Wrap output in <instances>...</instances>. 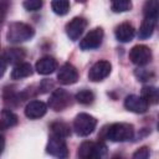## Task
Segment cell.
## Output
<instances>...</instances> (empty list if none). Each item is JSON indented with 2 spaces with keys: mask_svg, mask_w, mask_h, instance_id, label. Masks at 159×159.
Returning a JSON list of instances; mask_svg holds the SVG:
<instances>
[{
  "mask_svg": "<svg viewBox=\"0 0 159 159\" xmlns=\"http://www.w3.org/2000/svg\"><path fill=\"white\" fill-rule=\"evenodd\" d=\"M52 87H53V83H52L51 81H48V80H43V81L41 82L40 87H39V93L48 92V91H50V88H52Z\"/></svg>",
  "mask_w": 159,
  "mask_h": 159,
  "instance_id": "obj_29",
  "label": "cell"
},
{
  "mask_svg": "<svg viewBox=\"0 0 159 159\" xmlns=\"http://www.w3.org/2000/svg\"><path fill=\"white\" fill-rule=\"evenodd\" d=\"M10 0H0V26L2 25L6 15H7V11L10 9Z\"/></svg>",
  "mask_w": 159,
  "mask_h": 159,
  "instance_id": "obj_27",
  "label": "cell"
},
{
  "mask_svg": "<svg viewBox=\"0 0 159 159\" xmlns=\"http://www.w3.org/2000/svg\"><path fill=\"white\" fill-rule=\"evenodd\" d=\"M111 7L114 12H125L132 9L130 0H111Z\"/></svg>",
  "mask_w": 159,
  "mask_h": 159,
  "instance_id": "obj_24",
  "label": "cell"
},
{
  "mask_svg": "<svg viewBox=\"0 0 159 159\" xmlns=\"http://www.w3.org/2000/svg\"><path fill=\"white\" fill-rule=\"evenodd\" d=\"M72 104V96L62 88L55 89L48 99V107L55 112H61Z\"/></svg>",
  "mask_w": 159,
  "mask_h": 159,
  "instance_id": "obj_5",
  "label": "cell"
},
{
  "mask_svg": "<svg viewBox=\"0 0 159 159\" xmlns=\"http://www.w3.org/2000/svg\"><path fill=\"white\" fill-rule=\"evenodd\" d=\"M32 75V66L29 62H20L15 65V67L11 71V78L12 80H22Z\"/></svg>",
  "mask_w": 159,
  "mask_h": 159,
  "instance_id": "obj_17",
  "label": "cell"
},
{
  "mask_svg": "<svg viewBox=\"0 0 159 159\" xmlns=\"http://www.w3.org/2000/svg\"><path fill=\"white\" fill-rule=\"evenodd\" d=\"M97 125V119L88 113H80L73 120V129L77 135L87 137L89 135Z\"/></svg>",
  "mask_w": 159,
  "mask_h": 159,
  "instance_id": "obj_3",
  "label": "cell"
},
{
  "mask_svg": "<svg viewBox=\"0 0 159 159\" xmlns=\"http://www.w3.org/2000/svg\"><path fill=\"white\" fill-rule=\"evenodd\" d=\"M22 6L27 11H37L42 7V0H25Z\"/></svg>",
  "mask_w": 159,
  "mask_h": 159,
  "instance_id": "obj_26",
  "label": "cell"
},
{
  "mask_svg": "<svg viewBox=\"0 0 159 159\" xmlns=\"http://www.w3.org/2000/svg\"><path fill=\"white\" fill-rule=\"evenodd\" d=\"M50 129H51V133L53 135H57L61 138H67L71 134L70 125L67 123H63V122H53L50 125Z\"/></svg>",
  "mask_w": 159,
  "mask_h": 159,
  "instance_id": "obj_21",
  "label": "cell"
},
{
  "mask_svg": "<svg viewBox=\"0 0 159 159\" xmlns=\"http://www.w3.org/2000/svg\"><path fill=\"white\" fill-rule=\"evenodd\" d=\"M135 75H137V77H138L140 81H147V80L149 78V73H148V72H145L144 70L135 71Z\"/></svg>",
  "mask_w": 159,
  "mask_h": 159,
  "instance_id": "obj_30",
  "label": "cell"
},
{
  "mask_svg": "<svg viewBox=\"0 0 159 159\" xmlns=\"http://www.w3.org/2000/svg\"><path fill=\"white\" fill-rule=\"evenodd\" d=\"M149 155H150L149 148H148V147H142V148H139V149L133 154V158H134V159H147V158H149Z\"/></svg>",
  "mask_w": 159,
  "mask_h": 159,
  "instance_id": "obj_28",
  "label": "cell"
},
{
  "mask_svg": "<svg viewBox=\"0 0 159 159\" xmlns=\"http://www.w3.org/2000/svg\"><path fill=\"white\" fill-rule=\"evenodd\" d=\"M134 137V128L128 123H114L106 129V138L111 142H127Z\"/></svg>",
  "mask_w": 159,
  "mask_h": 159,
  "instance_id": "obj_2",
  "label": "cell"
},
{
  "mask_svg": "<svg viewBox=\"0 0 159 159\" xmlns=\"http://www.w3.org/2000/svg\"><path fill=\"white\" fill-rule=\"evenodd\" d=\"M47 106L41 101H30L25 107V116L29 119H37L46 114Z\"/></svg>",
  "mask_w": 159,
  "mask_h": 159,
  "instance_id": "obj_13",
  "label": "cell"
},
{
  "mask_svg": "<svg viewBox=\"0 0 159 159\" xmlns=\"http://www.w3.org/2000/svg\"><path fill=\"white\" fill-rule=\"evenodd\" d=\"M103 29L102 27H94L92 29L80 42V47L84 51L88 50H94L101 46L102 40H103Z\"/></svg>",
  "mask_w": 159,
  "mask_h": 159,
  "instance_id": "obj_8",
  "label": "cell"
},
{
  "mask_svg": "<svg viewBox=\"0 0 159 159\" xmlns=\"http://www.w3.org/2000/svg\"><path fill=\"white\" fill-rule=\"evenodd\" d=\"M2 57L6 61V63L17 65L25 58V52L21 48H7Z\"/></svg>",
  "mask_w": 159,
  "mask_h": 159,
  "instance_id": "obj_19",
  "label": "cell"
},
{
  "mask_svg": "<svg viewBox=\"0 0 159 159\" xmlns=\"http://www.w3.org/2000/svg\"><path fill=\"white\" fill-rule=\"evenodd\" d=\"M87 20L84 17H73L70 22H67L66 25V34L70 37V40L76 41L80 39V36L83 34L84 29L87 27Z\"/></svg>",
  "mask_w": 159,
  "mask_h": 159,
  "instance_id": "obj_10",
  "label": "cell"
},
{
  "mask_svg": "<svg viewBox=\"0 0 159 159\" xmlns=\"http://www.w3.org/2000/svg\"><path fill=\"white\" fill-rule=\"evenodd\" d=\"M4 148H5V139H4V137L0 135V154L2 153Z\"/></svg>",
  "mask_w": 159,
  "mask_h": 159,
  "instance_id": "obj_32",
  "label": "cell"
},
{
  "mask_svg": "<svg viewBox=\"0 0 159 159\" xmlns=\"http://www.w3.org/2000/svg\"><path fill=\"white\" fill-rule=\"evenodd\" d=\"M112 71V65L106 61V60H101L98 62H96L88 71V78L92 82H99L102 80H104Z\"/></svg>",
  "mask_w": 159,
  "mask_h": 159,
  "instance_id": "obj_9",
  "label": "cell"
},
{
  "mask_svg": "<svg viewBox=\"0 0 159 159\" xmlns=\"http://www.w3.org/2000/svg\"><path fill=\"white\" fill-rule=\"evenodd\" d=\"M76 1H77V2H80V4H84L87 0H76Z\"/></svg>",
  "mask_w": 159,
  "mask_h": 159,
  "instance_id": "obj_33",
  "label": "cell"
},
{
  "mask_svg": "<svg viewBox=\"0 0 159 159\" xmlns=\"http://www.w3.org/2000/svg\"><path fill=\"white\" fill-rule=\"evenodd\" d=\"M76 101L78 103H81V104L87 106V104H91L94 101V94L89 89H81L76 94Z\"/></svg>",
  "mask_w": 159,
  "mask_h": 159,
  "instance_id": "obj_25",
  "label": "cell"
},
{
  "mask_svg": "<svg viewBox=\"0 0 159 159\" xmlns=\"http://www.w3.org/2000/svg\"><path fill=\"white\" fill-rule=\"evenodd\" d=\"M57 68V61L51 57V56H45V57H41L36 65H35V70L39 75H51L55 70Z\"/></svg>",
  "mask_w": 159,
  "mask_h": 159,
  "instance_id": "obj_14",
  "label": "cell"
},
{
  "mask_svg": "<svg viewBox=\"0 0 159 159\" xmlns=\"http://www.w3.org/2000/svg\"><path fill=\"white\" fill-rule=\"evenodd\" d=\"M78 80V72L71 63H63L57 72V81L61 84H73Z\"/></svg>",
  "mask_w": 159,
  "mask_h": 159,
  "instance_id": "obj_11",
  "label": "cell"
},
{
  "mask_svg": "<svg viewBox=\"0 0 159 159\" xmlns=\"http://www.w3.org/2000/svg\"><path fill=\"white\" fill-rule=\"evenodd\" d=\"M142 98L148 104H157L159 102V91L154 86H145L142 88Z\"/></svg>",
  "mask_w": 159,
  "mask_h": 159,
  "instance_id": "obj_20",
  "label": "cell"
},
{
  "mask_svg": "<svg viewBox=\"0 0 159 159\" xmlns=\"http://www.w3.org/2000/svg\"><path fill=\"white\" fill-rule=\"evenodd\" d=\"M46 152L57 158H67L68 157V148L65 142V138L57 137L51 134L48 143L46 145Z\"/></svg>",
  "mask_w": 159,
  "mask_h": 159,
  "instance_id": "obj_6",
  "label": "cell"
},
{
  "mask_svg": "<svg viewBox=\"0 0 159 159\" xmlns=\"http://www.w3.org/2000/svg\"><path fill=\"white\" fill-rule=\"evenodd\" d=\"M159 12V2L158 0H145L143 5V14L144 17H157Z\"/></svg>",
  "mask_w": 159,
  "mask_h": 159,
  "instance_id": "obj_22",
  "label": "cell"
},
{
  "mask_svg": "<svg viewBox=\"0 0 159 159\" xmlns=\"http://www.w3.org/2000/svg\"><path fill=\"white\" fill-rule=\"evenodd\" d=\"M148 103L142 98V96H137V94H130L127 96L124 99V107L125 109L133 112V113H145L148 109Z\"/></svg>",
  "mask_w": 159,
  "mask_h": 159,
  "instance_id": "obj_12",
  "label": "cell"
},
{
  "mask_svg": "<svg viewBox=\"0 0 159 159\" xmlns=\"http://www.w3.org/2000/svg\"><path fill=\"white\" fill-rule=\"evenodd\" d=\"M5 70H6V61L4 60V57H0V77L4 76Z\"/></svg>",
  "mask_w": 159,
  "mask_h": 159,
  "instance_id": "obj_31",
  "label": "cell"
},
{
  "mask_svg": "<svg viewBox=\"0 0 159 159\" xmlns=\"http://www.w3.org/2000/svg\"><path fill=\"white\" fill-rule=\"evenodd\" d=\"M107 153V147L102 142H83L77 150V155L82 159L102 158Z\"/></svg>",
  "mask_w": 159,
  "mask_h": 159,
  "instance_id": "obj_4",
  "label": "cell"
},
{
  "mask_svg": "<svg viewBox=\"0 0 159 159\" xmlns=\"http://www.w3.org/2000/svg\"><path fill=\"white\" fill-rule=\"evenodd\" d=\"M35 35L34 29L25 22H11L9 25L6 39L11 43H20L32 39Z\"/></svg>",
  "mask_w": 159,
  "mask_h": 159,
  "instance_id": "obj_1",
  "label": "cell"
},
{
  "mask_svg": "<svg viewBox=\"0 0 159 159\" xmlns=\"http://www.w3.org/2000/svg\"><path fill=\"white\" fill-rule=\"evenodd\" d=\"M129 60L137 66H144L152 61V51L145 45H135L129 51Z\"/></svg>",
  "mask_w": 159,
  "mask_h": 159,
  "instance_id": "obj_7",
  "label": "cell"
},
{
  "mask_svg": "<svg viewBox=\"0 0 159 159\" xmlns=\"http://www.w3.org/2000/svg\"><path fill=\"white\" fill-rule=\"evenodd\" d=\"M19 118L17 116L11 112L10 109H4L0 114V128L1 129H9L17 124Z\"/></svg>",
  "mask_w": 159,
  "mask_h": 159,
  "instance_id": "obj_18",
  "label": "cell"
},
{
  "mask_svg": "<svg viewBox=\"0 0 159 159\" xmlns=\"http://www.w3.org/2000/svg\"><path fill=\"white\" fill-rule=\"evenodd\" d=\"M114 35H116V39L119 42H129V41L133 40V37L135 35V29L133 27L132 24L123 22V24H120L116 27Z\"/></svg>",
  "mask_w": 159,
  "mask_h": 159,
  "instance_id": "obj_15",
  "label": "cell"
},
{
  "mask_svg": "<svg viewBox=\"0 0 159 159\" xmlns=\"http://www.w3.org/2000/svg\"><path fill=\"white\" fill-rule=\"evenodd\" d=\"M51 7L56 15L63 16L70 11V0H52Z\"/></svg>",
  "mask_w": 159,
  "mask_h": 159,
  "instance_id": "obj_23",
  "label": "cell"
},
{
  "mask_svg": "<svg viewBox=\"0 0 159 159\" xmlns=\"http://www.w3.org/2000/svg\"><path fill=\"white\" fill-rule=\"evenodd\" d=\"M157 21H158L157 17H144V20H143V22L139 27V31H138L139 39H142V40L149 39L154 32Z\"/></svg>",
  "mask_w": 159,
  "mask_h": 159,
  "instance_id": "obj_16",
  "label": "cell"
}]
</instances>
